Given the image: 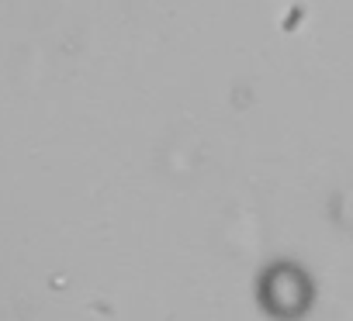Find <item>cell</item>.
<instances>
[{
	"label": "cell",
	"instance_id": "cell-1",
	"mask_svg": "<svg viewBox=\"0 0 353 321\" xmlns=\"http://www.w3.org/2000/svg\"><path fill=\"white\" fill-rule=\"evenodd\" d=\"M312 280L294 263H274L260 276V304L277 321H298L312 307Z\"/></svg>",
	"mask_w": 353,
	"mask_h": 321
}]
</instances>
